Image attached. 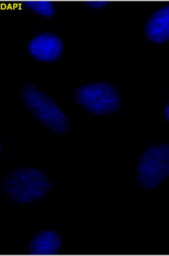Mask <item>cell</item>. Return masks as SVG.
Here are the masks:
<instances>
[{
    "mask_svg": "<svg viewBox=\"0 0 169 256\" xmlns=\"http://www.w3.org/2000/svg\"><path fill=\"white\" fill-rule=\"evenodd\" d=\"M2 188L12 201L25 204L43 198L50 190L51 184L40 170L24 168L9 174L4 179Z\"/></svg>",
    "mask_w": 169,
    "mask_h": 256,
    "instance_id": "6da1fadb",
    "label": "cell"
},
{
    "mask_svg": "<svg viewBox=\"0 0 169 256\" xmlns=\"http://www.w3.org/2000/svg\"><path fill=\"white\" fill-rule=\"evenodd\" d=\"M22 99L30 112L50 129L58 134L68 130L66 117L50 98L32 84H27L22 90Z\"/></svg>",
    "mask_w": 169,
    "mask_h": 256,
    "instance_id": "7a4b0ae2",
    "label": "cell"
},
{
    "mask_svg": "<svg viewBox=\"0 0 169 256\" xmlns=\"http://www.w3.org/2000/svg\"><path fill=\"white\" fill-rule=\"evenodd\" d=\"M168 174L169 146L158 144L149 148L138 166L137 182L140 186L143 189H152Z\"/></svg>",
    "mask_w": 169,
    "mask_h": 256,
    "instance_id": "3957f363",
    "label": "cell"
},
{
    "mask_svg": "<svg viewBox=\"0 0 169 256\" xmlns=\"http://www.w3.org/2000/svg\"><path fill=\"white\" fill-rule=\"evenodd\" d=\"M78 103L95 115H107L117 110L120 105L114 87L106 84H89L78 88L75 94Z\"/></svg>",
    "mask_w": 169,
    "mask_h": 256,
    "instance_id": "277c9868",
    "label": "cell"
},
{
    "mask_svg": "<svg viewBox=\"0 0 169 256\" xmlns=\"http://www.w3.org/2000/svg\"><path fill=\"white\" fill-rule=\"evenodd\" d=\"M28 54L40 62H52L61 56L63 43L60 38L51 32H42L30 40Z\"/></svg>",
    "mask_w": 169,
    "mask_h": 256,
    "instance_id": "5b68a950",
    "label": "cell"
},
{
    "mask_svg": "<svg viewBox=\"0 0 169 256\" xmlns=\"http://www.w3.org/2000/svg\"><path fill=\"white\" fill-rule=\"evenodd\" d=\"M146 37L155 44L169 40V4L155 10L144 27Z\"/></svg>",
    "mask_w": 169,
    "mask_h": 256,
    "instance_id": "8992f818",
    "label": "cell"
},
{
    "mask_svg": "<svg viewBox=\"0 0 169 256\" xmlns=\"http://www.w3.org/2000/svg\"><path fill=\"white\" fill-rule=\"evenodd\" d=\"M62 238L54 231L39 233L30 243L28 251L30 256H52L56 255L61 249Z\"/></svg>",
    "mask_w": 169,
    "mask_h": 256,
    "instance_id": "52a82bcc",
    "label": "cell"
},
{
    "mask_svg": "<svg viewBox=\"0 0 169 256\" xmlns=\"http://www.w3.org/2000/svg\"><path fill=\"white\" fill-rule=\"evenodd\" d=\"M22 4L43 18H52L56 14L55 6L50 0H25Z\"/></svg>",
    "mask_w": 169,
    "mask_h": 256,
    "instance_id": "ba28073f",
    "label": "cell"
},
{
    "mask_svg": "<svg viewBox=\"0 0 169 256\" xmlns=\"http://www.w3.org/2000/svg\"><path fill=\"white\" fill-rule=\"evenodd\" d=\"M108 4L106 1H87L84 2V6L90 9H101L105 8Z\"/></svg>",
    "mask_w": 169,
    "mask_h": 256,
    "instance_id": "9c48e42d",
    "label": "cell"
},
{
    "mask_svg": "<svg viewBox=\"0 0 169 256\" xmlns=\"http://www.w3.org/2000/svg\"><path fill=\"white\" fill-rule=\"evenodd\" d=\"M166 116H167V118H168V120L169 121V104H168V108H167V110H166Z\"/></svg>",
    "mask_w": 169,
    "mask_h": 256,
    "instance_id": "30bf717a",
    "label": "cell"
},
{
    "mask_svg": "<svg viewBox=\"0 0 169 256\" xmlns=\"http://www.w3.org/2000/svg\"></svg>",
    "mask_w": 169,
    "mask_h": 256,
    "instance_id": "8fae6325",
    "label": "cell"
},
{
    "mask_svg": "<svg viewBox=\"0 0 169 256\" xmlns=\"http://www.w3.org/2000/svg\"><path fill=\"white\" fill-rule=\"evenodd\" d=\"M50 1H51V0H50Z\"/></svg>",
    "mask_w": 169,
    "mask_h": 256,
    "instance_id": "7c38bea8",
    "label": "cell"
}]
</instances>
